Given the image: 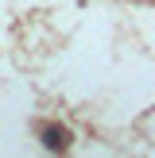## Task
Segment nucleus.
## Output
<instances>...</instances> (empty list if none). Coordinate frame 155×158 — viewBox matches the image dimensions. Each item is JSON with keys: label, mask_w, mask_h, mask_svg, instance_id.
Returning a JSON list of instances; mask_svg holds the SVG:
<instances>
[{"label": "nucleus", "mask_w": 155, "mask_h": 158, "mask_svg": "<svg viewBox=\"0 0 155 158\" xmlns=\"http://www.w3.org/2000/svg\"><path fill=\"white\" fill-rule=\"evenodd\" d=\"M43 147H46V151H54V154L70 151V131L58 127V123H46V127H43Z\"/></svg>", "instance_id": "f257e3e1"}]
</instances>
